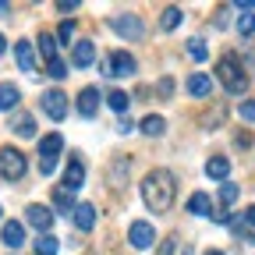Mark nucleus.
<instances>
[{
  "label": "nucleus",
  "instance_id": "nucleus-1",
  "mask_svg": "<svg viewBox=\"0 0 255 255\" xmlns=\"http://www.w3.org/2000/svg\"><path fill=\"white\" fill-rule=\"evenodd\" d=\"M174 199H177V177L170 170H149L145 181H142V202L149 213H170L174 209Z\"/></svg>",
  "mask_w": 255,
  "mask_h": 255
},
{
  "label": "nucleus",
  "instance_id": "nucleus-2",
  "mask_svg": "<svg viewBox=\"0 0 255 255\" xmlns=\"http://www.w3.org/2000/svg\"><path fill=\"white\" fill-rule=\"evenodd\" d=\"M216 78L223 82V89H227L231 96H245V89H248V75H245V68L238 64L234 53H223L216 60Z\"/></svg>",
  "mask_w": 255,
  "mask_h": 255
},
{
  "label": "nucleus",
  "instance_id": "nucleus-3",
  "mask_svg": "<svg viewBox=\"0 0 255 255\" xmlns=\"http://www.w3.org/2000/svg\"><path fill=\"white\" fill-rule=\"evenodd\" d=\"M25 170H28V159L21 149H14V145L0 149V174H4V181H21Z\"/></svg>",
  "mask_w": 255,
  "mask_h": 255
},
{
  "label": "nucleus",
  "instance_id": "nucleus-4",
  "mask_svg": "<svg viewBox=\"0 0 255 255\" xmlns=\"http://www.w3.org/2000/svg\"><path fill=\"white\" fill-rule=\"evenodd\" d=\"M110 28L121 39H128V43H138L145 36V21L138 14H117V18H110Z\"/></svg>",
  "mask_w": 255,
  "mask_h": 255
},
{
  "label": "nucleus",
  "instance_id": "nucleus-5",
  "mask_svg": "<svg viewBox=\"0 0 255 255\" xmlns=\"http://www.w3.org/2000/svg\"><path fill=\"white\" fill-rule=\"evenodd\" d=\"M60 149H64L60 131L39 138V156H43V159H39V170H43V174H53V170H57V156H60Z\"/></svg>",
  "mask_w": 255,
  "mask_h": 255
},
{
  "label": "nucleus",
  "instance_id": "nucleus-6",
  "mask_svg": "<svg viewBox=\"0 0 255 255\" xmlns=\"http://www.w3.org/2000/svg\"><path fill=\"white\" fill-rule=\"evenodd\" d=\"M135 57L128 53V50H114L110 57H107V64H103V75H117V78H131L135 75Z\"/></svg>",
  "mask_w": 255,
  "mask_h": 255
},
{
  "label": "nucleus",
  "instance_id": "nucleus-7",
  "mask_svg": "<svg viewBox=\"0 0 255 255\" xmlns=\"http://www.w3.org/2000/svg\"><path fill=\"white\" fill-rule=\"evenodd\" d=\"M39 107H43V114L50 117V121H64V117H68V96H64L60 89H46L43 92V100H39Z\"/></svg>",
  "mask_w": 255,
  "mask_h": 255
},
{
  "label": "nucleus",
  "instance_id": "nucleus-8",
  "mask_svg": "<svg viewBox=\"0 0 255 255\" xmlns=\"http://www.w3.org/2000/svg\"><path fill=\"white\" fill-rule=\"evenodd\" d=\"M128 241H131V248H152L156 245V227L152 223H145V220H135L131 227H128Z\"/></svg>",
  "mask_w": 255,
  "mask_h": 255
},
{
  "label": "nucleus",
  "instance_id": "nucleus-9",
  "mask_svg": "<svg viewBox=\"0 0 255 255\" xmlns=\"http://www.w3.org/2000/svg\"><path fill=\"white\" fill-rule=\"evenodd\" d=\"M96 110H100V89L96 85H85L78 92V114L82 117H96Z\"/></svg>",
  "mask_w": 255,
  "mask_h": 255
},
{
  "label": "nucleus",
  "instance_id": "nucleus-10",
  "mask_svg": "<svg viewBox=\"0 0 255 255\" xmlns=\"http://www.w3.org/2000/svg\"><path fill=\"white\" fill-rule=\"evenodd\" d=\"M188 92L195 96V100H209V96H213V78L206 71H195L188 78Z\"/></svg>",
  "mask_w": 255,
  "mask_h": 255
},
{
  "label": "nucleus",
  "instance_id": "nucleus-11",
  "mask_svg": "<svg viewBox=\"0 0 255 255\" xmlns=\"http://www.w3.org/2000/svg\"><path fill=\"white\" fill-rule=\"evenodd\" d=\"M82 184H85V167H82V159H78V156H71L68 170H64V188H68V191H78Z\"/></svg>",
  "mask_w": 255,
  "mask_h": 255
},
{
  "label": "nucleus",
  "instance_id": "nucleus-12",
  "mask_svg": "<svg viewBox=\"0 0 255 255\" xmlns=\"http://www.w3.org/2000/svg\"><path fill=\"white\" fill-rule=\"evenodd\" d=\"M28 223H32L36 231H43V234H46V231L53 227V213H50L46 206H39V202H36V206H28Z\"/></svg>",
  "mask_w": 255,
  "mask_h": 255
},
{
  "label": "nucleus",
  "instance_id": "nucleus-13",
  "mask_svg": "<svg viewBox=\"0 0 255 255\" xmlns=\"http://www.w3.org/2000/svg\"><path fill=\"white\" fill-rule=\"evenodd\" d=\"M0 241H4L7 248H21V245H25V227H21L18 220H7V223H4V234H0Z\"/></svg>",
  "mask_w": 255,
  "mask_h": 255
},
{
  "label": "nucleus",
  "instance_id": "nucleus-14",
  "mask_svg": "<svg viewBox=\"0 0 255 255\" xmlns=\"http://www.w3.org/2000/svg\"><path fill=\"white\" fill-rule=\"evenodd\" d=\"M14 57H18V68H21V71H28V75L36 71V50H32L28 39H21V43L14 46Z\"/></svg>",
  "mask_w": 255,
  "mask_h": 255
},
{
  "label": "nucleus",
  "instance_id": "nucleus-15",
  "mask_svg": "<svg viewBox=\"0 0 255 255\" xmlns=\"http://www.w3.org/2000/svg\"><path fill=\"white\" fill-rule=\"evenodd\" d=\"M71 60H75V68H89V64L96 60V46L89 39H78L75 50H71Z\"/></svg>",
  "mask_w": 255,
  "mask_h": 255
},
{
  "label": "nucleus",
  "instance_id": "nucleus-16",
  "mask_svg": "<svg viewBox=\"0 0 255 255\" xmlns=\"http://www.w3.org/2000/svg\"><path fill=\"white\" fill-rule=\"evenodd\" d=\"M75 227L78 231H92L96 227V206H89V202H82V206H75Z\"/></svg>",
  "mask_w": 255,
  "mask_h": 255
},
{
  "label": "nucleus",
  "instance_id": "nucleus-17",
  "mask_svg": "<svg viewBox=\"0 0 255 255\" xmlns=\"http://www.w3.org/2000/svg\"><path fill=\"white\" fill-rule=\"evenodd\" d=\"M138 131H142V135H149V138H159V135L167 131V121L159 117V114H149V117H142Z\"/></svg>",
  "mask_w": 255,
  "mask_h": 255
},
{
  "label": "nucleus",
  "instance_id": "nucleus-18",
  "mask_svg": "<svg viewBox=\"0 0 255 255\" xmlns=\"http://www.w3.org/2000/svg\"><path fill=\"white\" fill-rule=\"evenodd\" d=\"M188 213H195V216H213V199L206 195V191H195V195L188 199Z\"/></svg>",
  "mask_w": 255,
  "mask_h": 255
},
{
  "label": "nucleus",
  "instance_id": "nucleus-19",
  "mask_svg": "<svg viewBox=\"0 0 255 255\" xmlns=\"http://www.w3.org/2000/svg\"><path fill=\"white\" fill-rule=\"evenodd\" d=\"M206 174H209L213 181H227V174H231V159H227V156H213L209 163H206Z\"/></svg>",
  "mask_w": 255,
  "mask_h": 255
},
{
  "label": "nucleus",
  "instance_id": "nucleus-20",
  "mask_svg": "<svg viewBox=\"0 0 255 255\" xmlns=\"http://www.w3.org/2000/svg\"><path fill=\"white\" fill-rule=\"evenodd\" d=\"M11 131L21 135V138H32V135H36V117H32V114H18L11 121Z\"/></svg>",
  "mask_w": 255,
  "mask_h": 255
},
{
  "label": "nucleus",
  "instance_id": "nucleus-21",
  "mask_svg": "<svg viewBox=\"0 0 255 255\" xmlns=\"http://www.w3.org/2000/svg\"><path fill=\"white\" fill-rule=\"evenodd\" d=\"M18 100H21L18 85H11V82L0 85V110H14V107H18Z\"/></svg>",
  "mask_w": 255,
  "mask_h": 255
},
{
  "label": "nucleus",
  "instance_id": "nucleus-22",
  "mask_svg": "<svg viewBox=\"0 0 255 255\" xmlns=\"http://www.w3.org/2000/svg\"><path fill=\"white\" fill-rule=\"evenodd\" d=\"M53 206H57L60 213H75V191H68V188H53Z\"/></svg>",
  "mask_w": 255,
  "mask_h": 255
},
{
  "label": "nucleus",
  "instance_id": "nucleus-23",
  "mask_svg": "<svg viewBox=\"0 0 255 255\" xmlns=\"http://www.w3.org/2000/svg\"><path fill=\"white\" fill-rule=\"evenodd\" d=\"M107 107H110L114 114H124L128 107H131V96H128V92H121V89H114V92L107 96Z\"/></svg>",
  "mask_w": 255,
  "mask_h": 255
},
{
  "label": "nucleus",
  "instance_id": "nucleus-24",
  "mask_svg": "<svg viewBox=\"0 0 255 255\" xmlns=\"http://www.w3.org/2000/svg\"><path fill=\"white\" fill-rule=\"evenodd\" d=\"M39 53L46 57V64L57 60V36H53V32H43V36H39Z\"/></svg>",
  "mask_w": 255,
  "mask_h": 255
},
{
  "label": "nucleus",
  "instance_id": "nucleus-25",
  "mask_svg": "<svg viewBox=\"0 0 255 255\" xmlns=\"http://www.w3.org/2000/svg\"><path fill=\"white\" fill-rule=\"evenodd\" d=\"M181 18H184V11H181V7H167V11H163V18H159V28H163V32H174V28L181 25Z\"/></svg>",
  "mask_w": 255,
  "mask_h": 255
},
{
  "label": "nucleus",
  "instance_id": "nucleus-26",
  "mask_svg": "<svg viewBox=\"0 0 255 255\" xmlns=\"http://www.w3.org/2000/svg\"><path fill=\"white\" fill-rule=\"evenodd\" d=\"M223 114H227V107H223V103H216L206 117H202V128H209V131H213V128H220L223 124Z\"/></svg>",
  "mask_w": 255,
  "mask_h": 255
},
{
  "label": "nucleus",
  "instance_id": "nucleus-27",
  "mask_svg": "<svg viewBox=\"0 0 255 255\" xmlns=\"http://www.w3.org/2000/svg\"><path fill=\"white\" fill-rule=\"evenodd\" d=\"M238 195H241V188H238V184H231V181H223V184H220V202H223V206H234Z\"/></svg>",
  "mask_w": 255,
  "mask_h": 255
},
{
  "label": "nucleus",
  "instance_id": "nucleus-28",
  "mask_svg": "<svg viewBox=\"0 0 255 255\" xmlns=\"http://www.w3.org/2000/svg\"><path fill=\"white\" fill-rule=\"evenodd\" d=\"M60 252V245H57V238H50V234H43L39 241H36V255H57Z\"/></svg>",
  "mask_w": 255,
  "mask_h": 255
},
{
  "label": "nucleus",
  "instance_id": "nucleus-29",
  "mask_svg": "<svg viewBox=\"0 0 255 255\" xmlns=\"http://www.w3.org/2000/svg\"><path fill=\"white\" fill-rule=\"evenodd\" d=\"M188 57H191V60H206V57H209V46H206L202 39H188Z\"/></svg>",
  "mask_w": 255,
  "mask_h": 255
},
{
  "label": "nucleus",
  "instance_id": "nucleus-30",
  "mask_svg": "<svg viewBox=\"0 0 255 255\" xmlns=\"http://www.w3.org/2000/svg\"><path fill=\"white\" fill-rule=\"evenodd\" d=\"M46 75H50V78H57V82H64V78H68V64L57 57L53 64H46Z\"/></svg>",
  "mask_w": 255,
  "mask_h": 255
},
{
  "label": "nucleus",
  "instance_id": "nucleus-31",
  "mask_svg": "<svg viewBox=\"0 0 255 255\" xmlns=\"http://www.w3.org/2000/svg\"><path fill=\"white\" fill-rule=\"evenodd\" d=\"M238 32H241V36H255V14L252 11L238 18Z\"/></svg>",
  "mask_w": 255,
  "mask_h": 255
},
{
  "label": "nucleus",
  "instance_id": "nucleus-32",
  "mask_svg": "<svg viewBox=\"0 0 255 255\" xmlns=\"http://www.w3.org/2000/svg\"><path fill=\"white\" fill-rule=\"evenodd\" d=\"M177 252V238L170 234V238H163V241H159V248H156V255H174Z\"/></svg>",
  "mask_w": 255,
  "mask_h": 255
},
{
  "label": "nucleus",
  "instance_id": "nucleus-33",
  "mask_svg": "<svg viewBox=\"0 0 255 255\" xmlns=\"http://www.w3.org/2000/svg\"><path fill=\"white\" fill-rule=\"evenodd\" d=\"M156 92H159V100H170V96H174V82H170V78H163V82L156 85Z\"/></svg>",
  "mask_w": 255,
  "mask_h": 255
},
{
  "label": "nucleus",
  "instance_id": "nucleus-34",
  "mask_svg": "<svg viewBox=\"0 0 255 255\" xmlns=\"http://www.w3.org/2000/svg\"><path fill=\"white\" fill-rule=\"evenodd\" d=\"M238 110H241V117H245V121H255V103H252V100H245Z\"/></svg>",
  "mask_w": 255,
  "mask_h": 255
},
{
  "label": "nucleus",
  "instance_id": "nucleus-35",
  "mask_svg": "<svg viewBox=\"0 0 255 255\" xmlns=\"http://www.w3.org/2000/svg\"><path fill=\"white\" fill-rule=\"evenodd\" d=\"M71 36H75V25H71V21H64L60 32H57V39H71Z\"/></svg>",
  "mask_w": 255,
  "mask_h": 255
},
{
  "label": "nucleus",
  "instance_id": "nucleus-36",
  "mask_svg": "<svg viewBox=\"0 0 255 255\" xmlns=\"http://www.w3.org/2000/svg\"><path fill=\"white\" fill-rule=\"evenodd\" d=\"M241 220H245V227H252V231H255V206H248V209L241 213Z\"/></svg>",
  "mask_w": 255,
  "mask_h": 255
},
{
  "label": "nucleus",
  "instance_id": "nucleus-37",
  "mask_svg": "<svg viewBox=\"0 0 255 255\" xmlns=\"http://www.w3.org/2000/svg\"><path fill=\"white\" fill-rule=\"evenodd\" d=\"M57 11H64V14H68V11H78V0H64V4H57Z\"/></svg>",
  "mask_w": 255,
  "mask_h": 255
},
{
  "label": "nucleus",
  "instance_id": "nucleus-38",
  "mask_svg": "<svg viewBox=\"0 0 255 255\" xmlns=\"http://www.w3.org/2000/svg\"><path fill=\"white\" fill-rule=\"evenodd\" d=\"M245 60H248V68H255V43H248V50H245Z\"/></svg>",
  "mask_w": 255,
  "mask_h": 255
},
{
  "label": "nucleus",
  "instance_id": "nucleus-39",
  "mask_svg": "<svg viewBox=\"0 0 255 255\" xmlns=\"http://www.w3.org/2000/svg\"><path fill=\"white\" fill-rule=\"evenodd\" d=\"M238 145H252V135L248 131H238Z\"/></svg>",
  "mask_w": 255,
  "mask_h": 255
},
{
  "label": "nucleus",
  "instance_id": "nucleus-40",
  "mask_svg": "<svg viewBox=\"0 0 255 255\" xmlns=\"http://www.w3.org/2000/svg\"><path fill=\"white\" fill-rule=\"evenodd\" d=\"M0 14H7V4H4V0H0Z\"/></svg>",
  "mask_w": 255,
  "mask_h": 255
},
{
  "label": "nucleus",
  "instance_id": "nucleus-41",
  "mask_svg": "<svg viewBox=\"0 0 255 255\" xmlns=\"http://www.w3.org/2000/svg\"><path fill=\"white\" fill-rule=\"evenodd\" d=\"M4 46H7V43H4V36H0V53H4Z\"/></svg>",
  "mask_w": 255,
  "mask_h": 255
},
{
  "label": "nucleus",
  "instance_id": "nucleus-42",
  "mask_svg": "<svg viewBox=\"0 0 255 255\" xmlns=\"http://www.w3.org/2000/svg\"><path fill=\"white\" fill-rule=\"evenodd\" d=\"M206 255H223V252H206Z\"/></svg>",
  "mask_w": 255,
  "mask_h": 255
}]
</instances>
